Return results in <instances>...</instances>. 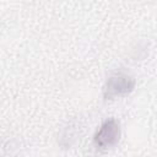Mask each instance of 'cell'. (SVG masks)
<instances>
[{"label": "cell", "instance_id": "2", "mask_svg": "<svg viewBox=\"0 0 157 157\" xmlns=\"http://www.w3.org/2000/svg\"><path fill=\"white\" fill-rule=\"evenodd\" d=\"M135 87L134 77L125 74L112 75L104 86V97L113 98L117 96H125L132 92Z\"/></svg>", "mask_w": 157, "mask_h": 157}, {"label": "cell", "instance_id": "1", "mask_svg": "<svg viewBox=\"0 0 157 157\" xmlns=\"http://www.w3.org/2000/svg\"><path fill=\"white\" fill-rule=\"evenodd\" d=\"M120 139V125L115 119L105 120L93 137V144L97 150L105 151L118 144Z\"/></svg>", "mask_w": 157, "mask_h": 157}]
</instances>
